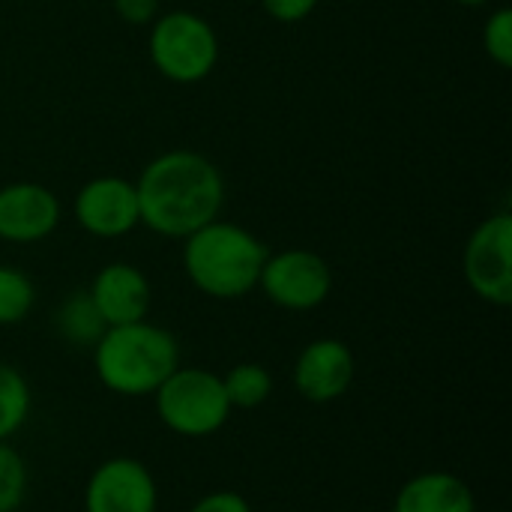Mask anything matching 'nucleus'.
<instances>
[{
    "instance_id": "obj_17",
    "label": "nucleus",
    "mask_w": 512,
    "mask_h": 512,
    "mask_svg": "<svg viewBox=\"0 0 512 512\" xmlns=\"http://www.w3.org/2000/svg\"><path fill=\"white\" fill-rule=\"evenodd\" d=\"M36 300V288L27 273L15 267H0V327L21 324Z\"/></svg>"
},
{
    "instance_id": "obj_6",
    "label": "nucleus",
    "mask_w": 512,
    "mask_h": 512,
    "mask_svg": "<svg viewBox=\"0 0 512 512\" xmlns=\"http://www.w3.org/2000/svg\"><path fill=\"white\" fill-rule=\"evenodd\" d=\"M258 288L264 297L288 312H309L318 309L333 291L330 264L309 249H285L267 255Z\"/></svg>"
},
{
    "instance_id": "obj_22",
    "label": "nucleus",
    "mask_w": 512,
    "mask_h": 512,
    "mask_svg": "<svg viewBox=\"0 0 512 512\" xmlns=\"http://www.w3.org/2000/svg\"><path fill=\"white\" fill-rule=\"evenodd\" d=\"M189 512H252V507H249V501H246L243 495L225 492V489H222V492L204 495Z\"/></svg>"
},
{
    "instance_id": "obj_18",
    "label": "nucleus",
    "mask_w": 512,
    "mask_h": 512,
    "mask_svg": "<svg viewBox=\"0 0 512 512\" xmlns=\"http://www.w3.org/2000/svg\"><path fill=\"white\" fill-rule=\"evenodd\" d=\"M27 495V465L24 459L0 441V512H15Z\"/></svg>"
},
{
    "instance_id": "obj_7",
    "label": "nucleus",
    "mask_w": 512,
    "mask_h": 512,
    "mask_svg": "<svg viewBox=\"0 0 512 512\" xmlns=\"http://www.w3.org/2000/svg\"><path fill=\"white\" fill-rule=\"evenodd\" d=\"M465 279L471 291L492 303H512V216L495 213L483 219L465 243Z\"/></svg>"
},
{
    "instance_id": "obj_12",
    "label": "nucleus",
    "mask_w": 512,
    "mask_h": 512,
    "mask_svg": "<svg viewBox=\"0 0 512 512\" xmlns=\"http://www.w3.org/2000/svg\"><path fill=\"white\" fill-rule=\"evenodd\" d=\"M87 294L96 303L108 327L144 321L150 312V300H153V288L147 276L138 267L123 264V261L105 264L93 276V285L87 288Z\"/></svg>"
},
{
    "instance_id": "obj_20",
    "label": "nucleus",
    "mask_w": 512,
    "mask_h": 512,
    "mask_svg": "<svg viewBox=\"0 0 512 512\" xmlns=\"http://www.w3.org/2000/svg\"><path fill=\"white\" fill-rule=\"evenodd\" d=\"M261 6L273 21L297 24V21H303V18H309L315 12L318 0H261Z\"/></svg>"
},
{
    "instance_id": "obj_8",
    "label": "nucleus",
    "mask_w": 512,
    "mask_h": 512,
    "mask_svg": "<svg viewBox=\"0 0 512 512\" xmlns=\"http://www.w3.org/2000/svg\"><path fill=\"white\" fill-rule=\"evenodd\" d=\"M75 222L99 240H114L141 225V207H138V192L135 183L126 177H93L87 180L75 201H72Z\"/></svg>"
},
{
    "instance_id": "obj_4",
    "label": "nucleus",
    "mask_w": 512,
    "mask_h": 512,
    "mask_svg": "<svg viewBox=\"0 0 512 512\" xmlns=\"http://www.w3.org/2000/svg\"><path fill=\"white\" fill-rule=\"evenodd\" d=\"M150 60L174 84H198L219 63V36L207 18L189 9L156 15L150 27Z\"/></svg>"
},
{
    "instance_id": "obj_1",
    "label": "nucleus",
    "mask_w": 512,
    "mask_h": 512,
    "mask_svg": "<svg viewBox=\"0 0 512 512\" xmlns=\"http://www.w3.org/2000/svg\"><path fill=\"white\" fill-rule=\"evenodd\" d=\"M141 225L159 237L186 240L219 219L225 204L222 171L195 150H168L144 165L135 180Z\"/></svg>"
},
{
    "instance_id": "obj_23",
    "label": "nucleus",
    "mask_w": 512,
    "mask_h": 512,
    "mask_svg": "<svg viewBox=\"0 0 512 512\" xmlns=\"http://www.w3.org/2000/svg\"><path fill=\"white\" fill-rule=\"evenodd\" d=\"M459 6H468V9H477V6H486L489 0H456Z\"/></svg>"
},
{
    "instance_id": "obj_5",
    "label": "nucleus",
    "mask_w": 512,
    "mask_h": 512,
    "mask_svg": "<svg viewBox=\"0 0 512 512\" xmlns=\"http://www.w3.org/2000/svg\"><path fill=\"white\" fill-rule=\"evenodd\" d=\"M153 396L159 420L183 438L216 435L231 417L222 378L207 369H174Z\"/></svg>"
},
{
    "instance_id": "obj_9",
    "label": "nucleus",
    "mask_w": 512,
    "mask_h": 512,
    "mask_svg": "<svg viewBox=\"0 0 512 512\" xmlns=\"http://www.w3.org/2000/svg\"><path fill=\"white\" fill-rule=\"evenodd\" d=\"M159 492L144 462L117 456L102 462L84 489V512H156Z\"/></svg>"
},
{
    "instance_id": "obj_11",
    "label": "nucleus",
    "mask_w": 512,
    "mask_h": 512,
    "mask_svg": "<svg viewBox=\"0 0 512 512\" xmlns=\"http://www.w3.org/2000/svg\"><path fill=\"white\" fill-rule=\"evenodd\" d=\"M354 372V354L342 339H315L294 363V387L303 399L327 405L348 393Z\"/></svg>"
},
{
    "instance_id": "obj_3",
    "label": "nucleus",
    "mask_w": 512,
    "mask_h": 512,
    "mask_svg": "<svg viewBox=\"0 0 512 512\" xmlns=\"http://www.w3.org/2000/svg\"><path fill=\"white\" fill-rule=\"evenodd\" d=\"M96 378L117 396H153L180 369V345L165 330L144 321L108 327L93 345Z\"/></svg>"
},
{
    "instance_id": "obj_2",
    "label": "nucleus",
    "mask_w": 512,
    "mask_h": 512,
    "mask_svg": "<svg viewBox=\"0 0 512 512\" xmlns=\"http://www.w3.org/2000/svg\"><path fill=\"white\" fill-rule=\"evenodd\" d=\"M267 246L243 225L213 219L183 240L189 282L213 300H237L258 288Z\"/></svg>"
},
{
    "instance_id": "obj_13",
    "label": "nucleus",
    "mask_w": 512,
    "mask_h": 512,
    "mask_svg": "<svg viewBox=\"0 0 512 512\" xmlns=\"http://www.w3.org/2000/svg\"><path fill=\"white\" fill-rule=\"evenodd\" d=\"M393 512H477V501L462 477L447 471H426L399 489Z\"/></svg>"
},
{
    "instance_id": "obj_14",
    "label": "nucleus",
    "mask_w": 512,
    "mask_h": 512,
    "mask_svg": "<svg viewBox=\"0 0 512 512\" xmlns=\"http://www.w3.org/2000/svg\"><path fill=\"white\" fill-rule=\"evenodd\" d=\"M54 327L75 348H93L102 339V333L108 330V324L102 321V315L87 291H72L60 303V309L54 315Z\"/></svg>"
},
{
    "instance_id": "obj_16",
    "label": "nucleus",
    "mask_w": 512,
    "mask_h": 512,
    "mask_svg": "<svg viewBox=\"0 0 512 512\" xmlns=\"http://www.w3.org/2000/svg\"><path fill=\"white\" fill-rule=\"evenodd\" d=\"M30 414V387L18 369L0 363V441H9Z\"/></svg>"
},
{
    "instance_id": "obj_21",
    "label": "nucleus",
    "mask_w": 512,
    "mask_h": 512,
    "mask_svg": "<svg viewBox=\"0 0 512 512\" xmlns=\"http://www.w3.org/2000/svg\"><path fill=\"white\" fill-rule=\"evenodd\" d=\"M111 3H114L117 18L135 27L150 24L159 15V0H111Z\"/></svg>"
},
{
    "instance_id": "obj_10",
    "label": "nucleus",
    "mask_w": 512,
    "mask_h": 512,
    "mask_svg": "<svg viewBox=\"0 0 512 512\" xmlns=\"http://www.w3.org/2000/svg\"><path fill=\"white\" fill-rule=\"evenodd\" d=\"M60 225L57 195L33 180L0 186V240L6 243H39Z\"/></svg>"
},
{
    "instance_id": "obj_15",
    "label": "nucleus",
    "mask_w": 512,
    "mask_h": 512,
    "mask_svg": "<svg viewBox=\"0 0 512 512\" xmlns=\"http://www.w3.org/2000/svg\"><path fill=\"white\" fill-rule=\"evenodd\" d=\"M222 387H225V396H228L231 411L234 408L252 411V408H261L270 399L273 378H270V372L261 363H240V366H234L222 378Z\"/></svg>"
},
{
    "instance_id": "obj_19",
    "label": "nucleus",
    "mask_w": 512,
    "mask_h": 512,
    "mask_svg": "<svg viewBox=\"0 0 512 512\" xmlns=\"http://www.w3.org/2000/svg\"><path fill=\"white\" fill-rule=\"evenodd\" d=\"M483 48L489 54L492 63H498L501 69H510L512 66V12L507 6L495 9L489 18H486V27H483Z\"/></svg>"
}]
</instances>
